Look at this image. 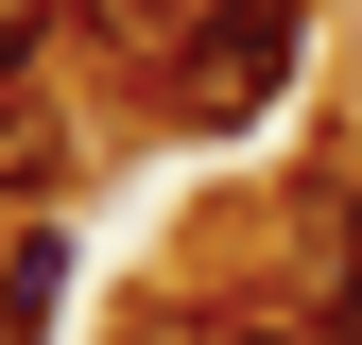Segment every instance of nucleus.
Masks as SVG:
<instances>
[{
	"label": "nucleus",
	"mask_w": 362,
	"mask_h": 345,
	"mask_svg": "<svg viewBox=\"0 0 362 345\" xmlns=\"http://www.w3.org/2000/svg\"><path fill=\"white\" fill-rule=\"evenodd\" d=\"M69 190V121L35 104V86H0V225H18V207H52Z\"/></svg>",
	"instance_id": "2"
},
{
	"label": "nucleus",
	"mask_w": 362,
	"mask_h": 345,
	"mask_svg": "<svg viewBox=\"0 0 362 345\" xmlns=\"http://www.w3.org/2000/svg\"><path fill=\"white\" fill-rule=\"evenodd\" d=\"M52 35H69V0H0V86H35V69H52Z\"/></svg>",
	"instance_id": "5"
},
{
	"label": "nucleus",
	"mask_w": 362,
	"mask_h": 345,
	"mask_svg": "<svg viewBox=\"0 0 362 345\" xmlns=\"http://www.w3.org/2000/svg\"><path fill=\"white\" fill-rule=\"evenodd\" d=\"M190 345H328V328L276 311V293H207V328H190Z\"/></svg>",
	"instance_id": "4"
},
{
	"label": "nucleus",
	"mask_w": 362,
	"mask_h": 345,
	"mask_svg": "<svg viewBox=\"0 0 362 345\" xmlns=\"http://www.w3.org/2000/svg\"><path fill=\"white\" fill-rule=\"evenodd\" d=\"M310 69V0H190V35H173L156 69V121L173 139H242V121H276Z\"/></svg>",
	"instance_id": "1"
},
{
	"label": "nucleus",
	"mask_w": 362,
	"mask_h": 345,
	"mask_svg": "<svg viewBox=\"0 0 362 345\" xmlns=\"http://www.w3.org/2000/svg\"><path fill=\"white\" fill-rule=\"evenodd\" d=\"M52 311H69V259H52V225H0V345H52Z\"/></svg>",
	"instance_id": "3"
}]
</instances>
